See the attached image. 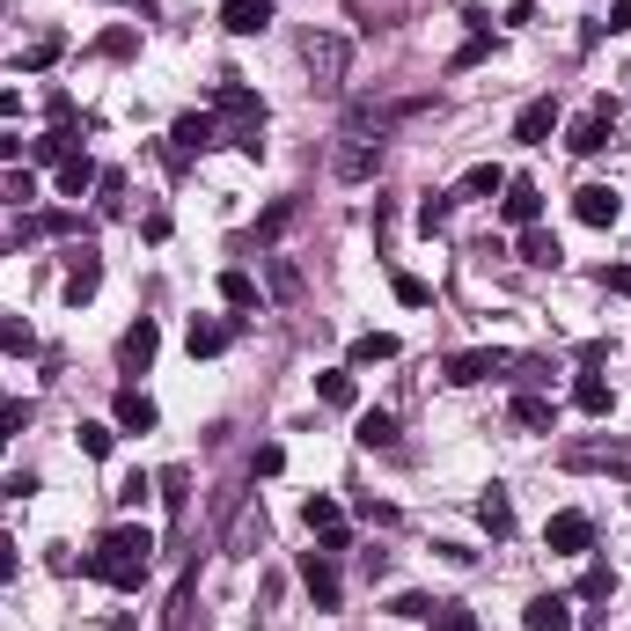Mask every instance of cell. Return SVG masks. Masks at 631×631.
I'll list each match as a JSON object with an SVG mask.
<instances>
[{
  "label": "cell",
  "mask_w": 631,
  "mask_h": 631,
  "mask_svg": "<svg viewBox=\"0 0 631 631\" xmlns=\"http://www.w3.org/2000/svg\"><path fill=\"white\" fill-rule=\"evenodd\" d=\"M103 59H133V30H103Z\"/></svg>",
  "instance_id": "bcb514c9"
},
{
  "label": "cell",
  "mask_w": 631,
  "mask_h": 631,
  "mask_svg": "<svg viewBox=\"0 0 631 631\" xmlns=\"http://www.w3.org/2000/svg\"><path fill=\"white\" fill-rule=\"evenodd\" d=\"M279 470H287V448H279V440H265V448L250 456V478H279Z\"/></svg>",
  "instance_id": "60d3db41"
},
{
  "label": "cell",
  "mask_w": 631,
  "mask_h": 631,
  "mask_svg": "<svg viewBox=\"0 0 631 631\" xmlns=\"http://www.w3.org/2000/svg\"><path fill=\"white\" fill-rule=\"evenodd\" d=\"M316 397H323L331 412H353V397H360V389H353V367H323V375H316Z\"/></svg>",
  "instance_id": "44dd1931"
},
{
  "label": "cell",
  "mask_w": 631,
  "mask_h": 631,
  "mask_svg": "<svg viewBox=\"0 0 631 631\" xmlns=\"http://www.w3.org/2000/svg\"><path fill=\"white\" fill-rule=\"evenodd\" d=\"M23 154H30V140H23V133H15V125H0V162H8V170H15V162H23Z\"/></svg>",
  "instance_id": "f6af8a7d"
},
{
  "label": "cell",
  "mask_w": 631,
  "mask_h": 631,
  "mask_svg": "<svg viewBox=\"0 0 631 631\" xmlns=\"http://www.w3.org/2000/svg\"><path fill=\"white\" fill-rule=\"evenodd\" d=\"M624 81H631V67H624Z\"/></svg>",
  "instance_id": "680465c9"
},
{
  "label": "cell",
  "mask_w": 631,
  "mask_h": 631,
  "mask_svg": "<svg viewBox=\"0 0 631 631\" xmlns=\"http://www.w3.org/2000/svg\"><path fill=\"white\" fill-rule=\"evenodd\" d=\"M559 257H565V250H559V236H551V228H521V265L543 272V265H559Z\"/></svg>",
  "instance_id": "d4e9b609"
},
{
  "label": "cell",
  "mask_w": 631,
  "mask_h": 631,
  "mask_svg": "<svg viewBox=\"0 0 631 631\" xmlns=\"http://www.w3.org/2000/svg\"><path fill=\"white\" fill-rule=\"evenodd\" d=\"M0 118H23V96H15V89H0Z\"/></svg>",
  "instance_id": "db71d44e"
},
{
  "label": "cell",
  "mask_w": 631,
  "mask_h": 631,
  "mask_svg": "<svg viewBox=\"0 0 631 631\" xmlns=\"http://www.w3.org/2000/svg\"><path fill=\"white\" fill-rule=\"evenodd\" d=\"M478 521H485L492 536H514V500H507L500 485H492V492H478Z\"/></svg>",
  "instance_id": "cb8c5ba5"
},
{
  "label": "cell",
  "mask_w": 631,
  "mask_h": 631,
  "mask_svg": "<svg viewBox=\"0 0 631 631\" xmlns=\"http://www.w3.org/2000/svg\"><path fill=\"white\" fill-rule=\"evenodd\" d=\"M220 30H236V37L272 30V0H220Z\"/></svg>",
  "instance_id": "2e32d148"
},
{
  "label": "cell",
  "mask_w": 631,
  "mask_h": 631,
  "mask_svg": "<svg viewBox=\"0 0 631 631\" xmlns=\"http://www.w3.org/2000/svg\"><path fill=\"white\" fill-rule=\"evenodd\" d=\"M111 631H133V617H118V624H111Z\"/></svg>",
  "instance_id": "11a10c76"
},
{
  "label": "cell",
  "mask_w": 631,
  "mask_h": 631,
  "mask_svg": "<svg viewBox=\"0 0 631 631\" xmlns=\"http://www.w3.org/2000/svg\"><path fill=\"white\" fill-rule=\"evenodd\" d=\"M15 565H23V551H15V536H0V587L15 581Z\"/></svg>",
  "instance_id": "c3c4849f"
},
{
  "label": "cell",
  "mask_w": 631,
  "mask_h": 631,
  "mask_svg": "<svg viewBox=\"0 0 631 631\" xmlns=\"http://www.w3.org/2000/svg\"><path fill=\"white\" fill-rule=\"evenodd\" d=\"M0 448H8V434H0Z\"/></svg>",
  "instance_id": "6f0895ef"
},
{
  "label": "cell",
  "mask_w": 631,
  "mask_h": 631,
  "mask_svg": "<svg viewBox=\"0 0 631 631\" xmlns=\"http://www.w3.org/2000/svg\"><path fill=\"white\" fill-rule=\"evenodd\" d=\"M603 30H631V0H609V23Z\"/></svg>",
  "instance_id": "f5cc1de1"
},
{
  "label": "cell",
  "mask_w": 631,
  "mask_h": 631,
  "mask_svg": "<svg viewBox=\"0 0 631 631\" xmlns=\"http://www.w3.org/2000/svg\"><path fill=\"white\" fill-rule=\"evenodd\" d=\"M301 59H309V73H323V89H339V81H345V59H353V51H345L339 30H309V37H301Z\"/></svg>",
  "instance_id": "277c9868"
},
{
  "label": "cell",
  "mask_w": 631,
  "mask_h": 631,
  "mask_svg": "<svg viewBox=\"0 0 631 631\" xmlns=\"http://www.w3.org/2000/svg\"><path fill=\"white\" fill-rule=\"evenodd\" d=\"M507 367H514V353H456L440 375H448L456 389H478V382H492V375H507Z\"/></svg>",
  "instance_id": "ba28073f"
},
{
  "label": "cell",
  "mask_w": 631,
  "mask_h": 631,
  "mask_svg": "<svg viewBox=\"0 0 631 631\" xmlns=\"http://www.w3.org/2000/svg\"><path fill=\"white\" fill-rule=\"evenodd\" d=\"M0 353H23V360L37 353V331H30L23 316H0Z\"/></svg>",
  "instance_id": "d6a6232c"
},
{
  "label": "cell",
  "mask_w": 631,
  "mask_h": 631,
  "mask_svg": "<svg viewBox=\"0 0 631 631\" xmlns=\"http://www.w3.org/2000/svg\"><path fill=\"white\" fill-rule=\"evenodd\" d=\"M154 485H162V500H170V507H184V470H162Z\"/></svg>",
  "instance_id": "f907efd6"
},
{
  "label": "cell",
  "mask_w": 631,
  "mask_h": 631,
  "mask_svg": "<svg viewBox=\"0 0 631 631\" xmlns=\"http://www.w3.org/2000/svg\"><path fill=\"white\" fill-rule=\"evenodd\" d=\"M236 316H206V323H192V360H214V353H228L236 345Z\"/></svg>",
  "instance_id": "9a60e30c"
},
{
  "label": "cell",
  "mask_w": 631,
  "mask_h": 631,
  "mask_svg": "<svg viewBox=\"0 0 631 631\" xmlns=\"http://www.w3.org/2000/svg\"><path fill=\"white\" fill-rule=\"evenodd\" d=\"M426 624H434V631H485L462 603H434V617H426Z\"/></svg>",
  "instance_id": "d590c367"
},
{
  "label": "cell",
  "mask_w": 631,
  "mask_h": 631,
  "mask_svg": "<svg viewBox=\"0 0 631 631\" xmlns=\"http://www.w3.org/2000/svg\"><path fill=\"white\" fill-rule=\"evenodd\" d=\"M609 133H617V111H609V103H595L587 118H573V125H565V147H573V154H603V147H609Z\"/></svg>",
  "instance_id": "8992f818"
},
{
  "label": "cell",
  "mask_w": 631,
  "mask_h": 631,
  "mask_svg": "<svg viewBox=\"0 0 631 631\" xmlns=\"http://www.w3.org/2000/svg\"><path fill=\"white\" fill-rule=\"evenodd\" d=\"M382 360H397V339H389V331H367V339H353V367H382Z\"/></svg>",
  "instance_id": "f546056e"
},
{
  "label": "cell",
  "mask_w": 631,
  "mask_h": 631,
  "mask_svg": "<svg viewBox=\"0 0 631 631\" xmlns=\"http://www.w3.org/2000/svg\"><path fill=\"white\" fill-rule=\"evenodd\" d=\"M96 206H103V214H125V176H118V170L96 176Z\"/></svg>",
  "instance_id": "ab89813d"
},
{
  "label": "cell",
  "mask_w": 631,
  "mask_h": 631,
  "mask_svg": "<svg viewBox=\"0 0 631 631\" xmlns=\"http://www.w3.org/2000/svg\"><path fill=\"white\" fill-rule=\"evenodd\" d=\"M125 8H140V0H125Z\"/></svg>",
  "instance_id": "9f6ffc18"
},
{
  "label": "cell",
  "mask_w": 631,
  "mask_h": 631,
  "mask_svg": "<svg viewBox=\"0 0 631 631\" xmlns=\"http://www.w3.org/2000/svg\"><path fill=\"white\" fill-rule=\"evenodd\" d=\"M448 214H456V192H426V198H418V228H426V236H440Z\"/></svg>",
  "instance_id": "1f68e13d"
},
{
  "label": "cell",
  "mask_w": 631,
  "mask_h": 631,
  "mask_svg": "<svg viewBox=\"0 0 631 631\" xmlns=\"http://www.w3.org/2000/svg\"><path fill=\"white\" fill-rule=\"evenodd\" d=\"M30 492H37V470H15V478L0 485V500H30Z\"/></svg>",
  "instance_id": "7dc6e473"
},
{
  "label": "cell",
  "mask_w": 631,
  "mask_h": 631,
  "mask_svg": "<svg viewBox=\"0 0 631 631\" xmlns=\"http://www.w3.org/2000/svg\"><path fill=\"white\" fill-rule=\"evenodd\" d=\"M521 624L529 631H573V595H529Z\"/></svg>",
  "instance_id": "5bb4252c"
},
{
  "label": "cell",
  "mask_w": 631,
  "mask_h": 631,
  "mask_svg": "<svg viewBox=\"0 0 631 631\" xmlns=\"http://www.w3.org/2000/svg\"><path fill=\"white\" fill-rule=\"evenodd\" d=\"M301 587H309L316 595V609H339V565H331V551H309V559H301Z\"/></svg>",
  "instance_id": "30bf717a"
},
{
  "label": "cell",
  "mask_w": 631,
  "mask_h": 631,
  "mask_svg": "<svg viewBox=\"0 0 631 631\" xmlns=\"http://www.w3.org/2000/svg\"><path fill=\"white\" fill-rule=\"evenodd\" d=\"M45 111H51V125H67V118H73V96H67V89H51Z\"/></svg>",
  "instance_id": "816d5d0a"
},
{
  "label": "cell",
  "mask_w": 631,
  "mask_h": 631,
  "mask_svg": "<svg viewBox=\"0 0 631 631\" xmlns=\"http://www.w3.org/2000/svg\"><path fill=\"white\" fill-rule=\"evenodd\" d=\"M154 397H140V389H118V434H154Z\"/></svg>",
  "instance_id": "d6986e66"
},
{
  "label": "cell",
  "mask_w": 631,
  "mask_h": 631,
  "mask_svg": "<svg viewBox=\"0 0 631 631\" xmlns=\"http://www.w3.org/2000/svg\"><path fill=\"white\" fill-rule=\"evenodd\" d=\"M301 521L316 529V543H323V551H345V543H353V529H345V507L331 500V492H309V500H301Z\"/></svg>",
  "instance_id": "3957f363"
},
{
  "label": "cell",
  "mask_w": 631,
  "mask_h": 631,
  "mask_svg": "<svg viewBox=\"0 0 631 631\" xmlns=\"http://www.w3.org/2000/svg\"><path fill=\"white\" fill-rule=\"evenodd\" d=\"M287 220H294V198H279V206H265V220H257V243H272V236H279Z\"/></svg>",
  "instance_id": "7bdbcfd3"
},
{
  "label": "cell",
  "mask_w": 631,
  "mask_h": 631,
  "mask_svg": "<svg viewBox=\"0 0 631 631\" xmlns=\"http://www.w3.org/2000/svg\"><path fill=\"white\" fill-rule=\"evenodd\" d=\"M507 412H514V426H529V434H551V418H559V404H551V397H536V389H521V397H514Z\"/></svg>",
  "instance_id": "ffe728a7"
},
{
  "label": "cell",
  "mask_w": 631,
  "mask_h": 631,
  "mask_svg": "<svg viewBox=\"0 0 631 631\" xmlns=\"http://www.w3.org/2000/svg\"><path fill=\"white\" fill-rule=\"evenodd\" d=\"M389 287H397V301H404V309H426V301H434V287H426L418 272H397Z\"/></svg>",
  "instance_id": "74e56055"
},
{
  "label": "cell",
  "mask_w": 631,
  "mask_h": 631,
  "mask_svg": "<svg viewBox=\"0 0 631 631\" xmlns=\"http://www.w3.org/2000/svg\"><path fill=\"white\" fill-rule=\"evenodd\" d=\"M389 617H412V624H418V617H434V595H397Z\"/></svg>",
  "instance_id": "ee69618b"
},
{
  "label": "cell",
  "mask_w": 631,
  "mask_h": 631,
  "mask_svg": "<svg viewBox=\"0 0 631 631\" xmlns=\"http://www.w3.org/2000/svg\"><path fill=\"white\" fill-rule=\"evenodd\" d=\"M30 198H37V176H30V170L0 176V206H30Z\"/></svg>",
  "instance_id": "8d00e7d4"
},
{
  "label": "cell",
  "mask_w": 631,
  "mask_h": 631,
  "mask_svg": "<svg viewBox=\"0 0 631 631\" xmlns=\"http://www.w3.org/2000/svg\"><path fill=\"white\" fill-rule=\"evenodd\" d=\"M375 170H382V154H375V147H345V154H339V176H345V184H367Z\"/></svg>",
  "instance_id": "4dcf8cb0"
},
{
  "label": "cell",
  "mask_w": 631,
  "mask_h": 631,
  "mask_svg": "<svg viewBox=\"0 0 631 631\" xmlns=\"http://www.w3.org/2000/svg\"><path fill=\"white\" fill-rule=\"evenodd\" d=\"M96 162H89V154H67V162H59V192L67 198H81V192H96Z\"/></svg>",
  "instance_id": "484cf974"
},
{
  "label": "cell",
  "mask_w": 631,
  "mask_h": 631,
  "mask_svg": "<svg viewBox=\"0 0 631 631\" xmlns=\"http://www.w3.org/2000/svg\"><path fill=\"white\" fill-rule=\"evenodd\" d=\"M485 59H492V37H485V30H470V37H462V51H456V59H448V67H485Z\"/></svg>",
  "instance_id": "f35d334b"
},
{
  "label": "cell",
  "mask_w": 631,
  "mask_h": 631,
  "mask_svg": "<svg viewBox=\"0 0 631 631\" xmlns=\"http://www.w3.org/2000/svg\"><path fill=\"white\" fill-rule=\"evenodd\" d=\"M214 118H228L236 133H265V103H257V89H243L236 73H220L214 81ZM228 133V140H236Z\"/></svg>",
  "instance_id": "7a4b0ae2"
},
{
  "label": "cell",
  "mask_w": 631,
  "mask_h": 631,
  "mask_svg": "<svg viewBox=\"0 0 631 631\" xmlns=\"http://www.w3.org/2000/svg\"><path fill=\"white\" fill-rule=\"evenodd\" d=\"M500 214H507L514 228H536V220H543V192H536L529 176H507V198H500Z\"/></svg>",
  "instance_id": "4fadbf2b"
},
{
  "label": "cell",
  "mask_w": 631,
  "mask_h": 631,
  "mask_svg": "<svg viewBox=\"0 0 631 631\" xmlns=\"http://www.w3.org/2000/svg\"><path fill=\"white\" fill-rule=\"evenodd\" d=\"M59 51H67V37H59V30H45V37H37V45L23 51V73H45L51 59H59Z\"/></svg>",
  "instance_id": "e575fe53"
},
{
  "label": "cell",
  "mask_w": 631,
  "mask_h": 631,
  "mask_svg": "<svg viewBox=\"0 0 631 631\" xmlns=\"http://www.w3.org/2000/svg\"><path fill=\"white\" fill-rule=\"evenodd\" d=\"M603 287H609V294H624V301H631V265H603Z\"/></svg>",
  "instance_id": "681fc988"
},
{
  "label": "cell",
  "mask_w": 631,
  "mask_h": 631,
  "mask_svg": "<svg viewBox=\"0 0 631 631\" xmlns=\"http://www.w3.org/2000/svg\"><path fill=\"white\" fill-rule=\"evenodd\" d=\"M81 133H67V125H51V133H37V140H30V154L23 162H37V170H59V162H67V154H81Z\"/></svg>",
  "instance_id": "ac0fdd59"
},
{
  "label": "cell",
  "mask_w": 631,
  "mask_h": 631,
  "mask_svg": "<svg viewBox=\"0 0 631 631\" xmlns=\"http://www.w3.org/2000/svg\"><path fill=\"white\" fill-rule=\"evenodd\" d=\"M96 287H103V265H96V250H73V265H67V301L81 309V301H96Z\"/></svg>",
  "instance_id": "e0dca14e"
},
{
  "label": "cell",
  "mask_w": 631,
  "mask_h": 631,
  "mask_svg": "<svg viewBox=\"0 0 631 631\" xmlns=\"http://www.w3.org/2000/svg\"><path fill=\"white\" fill-rule=\"evenodd\" d=\"M543 543H551L559 559H587V543H595V521L565 507V514H551V521H543Z\"/></svg>",
  "instance_id": "5b68a950"
},
{
  "label": "cell",
  "mask_w": 631,
  "mask_h": 631,
  "mask_svg": "<svg viewBox=\"0 0 631 631\" xmlns=\"http://www.w3.org/2000/svg\"><path fill=\"white\" fill-rule=\"evenodd\" d=\"M73 440H81V456H111V440H118V426H96V418H81V426H73Z\"/></svg>",
  "instance_id": "836d02e7"
},
{
  "label": "cell",
  "mask_w": 631,
  "mask_h": 631,
  "mask_svg": "<svg viewBox=\"0 0 631 631\" xmlns=\"http://www.w3.org/2000/svg\"><path fill=\"white\" fill-rule=\"evenodd\" d=\"M573 404H581L587 418H609V404H617V389H609L603 375H581V382H573Z\"/></svg>",
  "instance_id": "603a6c76"
},
{
  "label": "cell",
  "mask_w": 631,
  "mask_h": 631,
  "mask_svg": "<svg viewBox=\"0 0 631 631\" xmlns=\"http://www.w3.org/2000/svg\"><path fill=\"white\" fill-rule=\"evenodd\" d=\"M154 353H162V331H154V316H140V323L118 339V367H125V375H147Z\"/></svg>",
  "instance_id": "52a82bcc"
},
{
  "label": "cell",
  "mask_w": 631,
  "mask_h": 631,
  "mask_svg": "<svg viewBox=\"0 0 631 631\" xmlns=\"http://www.w3.org/2000/svg\"><path fill=\"white\" fill-rule=\"evenodd\" d=\"M170 140H176V154H206V147H220L228 133H220V118H214V111H184Z\"/></svg>",
  "instance_id": "9c48e42d"
},
{
  "label": "cell",
  "mask_w": 631,
  "mask_h": 631,
  "mask_svg": "<svg viewBox=\"0 0 631 631\" xmlns=\"http://www.w3.org/2000/svg\"><path fill=\"white\" fill-rule=\"evenodd\" d=\"M147 492H154V478L133 470V478H118V507H147Z\"/></svg>",
  "instance_id": "b9f144b4"
},
{
  "label": "cell",
  "mask_w": 631,
  "mask_h": 631,
  "mask_svg": "<svg viewBox=\"0 0 631 631\" xmlns=\"http://www.w3.org/2000/svg\"><path fill=\"white\" fill-rule=\"evenodd\" d=\"M500 192H507V170H500V162H478V170L456 184V198H500Z\"/></svg>",
  "instance_id": "7402d4cb"
},
{
  "label": "cell",
  "mask_w": 631,
  "mask_h": 631,
  "mask_svg": "<svg viewBox=\"0 0 631 631\" xmlns=\"http://www.w3.org/2000/svg\"><path fill=\"white\" fill-rule=\"evenodd\" d=\"M551 133H559V103H551V96L521 103V118H514V140H521V147H543Z\"/></svg>",
  "instance_id": "7c38bea8"
},
{
  "label": "cell",
  "mask_w": 631,
  "mask_h": 631,
  "mask_svg": "<svg viewBox=\"0 0 631 631\" xmlns=\"http://www.w3.org/2000/svg\"><path fill=\"white\" fill-rule=\"evenodd\" d=\"M353 440H360V448H397V418H389V412H360Z\"/></svg>",
  "instance_id": "83f0119b"
},
{
  "label": "cell",
  "mask_w": 631,
  "mask_h": 631,
  "mask_svg": "<svg viewBox=\"0 0 631 631\" xmlns=\"http://www.w3.org/2000/svg\"><path fill=\"white\" fill-rule=\"evenodd\" d=\"M220 301H228V309H257V279H250L243 265H228L220 272Z\"/></svg>",
  "instance_id": "4316f807"
},
{
  "label": "cell",
  "mask_w": 631,
  "mask_h": 631,
  "mask_svg": "<svg viewBox=\"0 0 631 631\" xmlns=\"http://www.w3.org/2000/svg\"><path fill=\"white\" fill-rule=\"evenodd\" d=\"M573 214H581L587 228H617V214H624V198L609 192V184H581V192H573Z\"/></svg>",
  "instance_id": "8fae6325"
},
{
  "label": "cell",
  "mask_w": 631,
  "mask_h": 631,
  "mask_svg": "<svg viewBox=\"0 0 631 631\" xmlns=\"http://www.w3.org/2000/svg\"><path fill=\"white\" fill-rule=\"evenodd\" d=\"M609 595H617V565L595 559V565L581 573V603H609Z\"/></svg>",
  "instance_id": "f1b7e54d"
},
{
  "label": "cell",
  "mask_w": 631,
  "mask_h": 631,
  "mask_svg": "<svg viewBox=\"0 0 631 631\" xmlns=\"http://www.w3.org/2000/svg\"><path fill=\"white\" fill-rule=\"evenodd\" d=\"M147 559H154V529H140V521H118V529H103V543L89 551V581H111V587H133L147 581Z\"/></svg>",
  "instance_id": "6da1fadb"
}]
</instances>
